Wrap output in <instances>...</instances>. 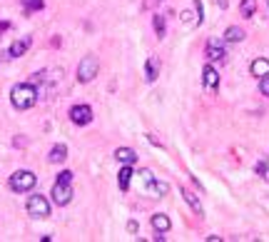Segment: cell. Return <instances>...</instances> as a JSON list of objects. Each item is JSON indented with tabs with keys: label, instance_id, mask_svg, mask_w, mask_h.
I'll list each match as a JSON object with an SVG mask.
<instances>
[{
	"label": "cell",
	"instance_id": "33",
	"mask_svg": "<svg viewBox=\"0 0 269 242\" xmlns=\"http://www.w3.org/2000/svg\"><path fill=\"white\" fill-rule=\"evenodd\" d=\"M267 5H269V0H267Z\"/></svg>",
	"mask_w": 269,
	"mask_h": 242
},
{
	"label": "cell",
	"instance_id": "21",
	"mask_svg": "<svg viewBox=\"0 0 269 242\" xmlns=\"http://www.w3.org/2000/svg\"><path fill=\"white\" fill-rule=\"evenodd\" d=\"M147 190H150V192H154V197H165V195L170 192V185H167V183H157V180H154V183L147 187Z\"/></svg>",
	"mask_w": 269,
	"mask_h": 242
},
{
	"label": "cell",
	"instance_id": "26",
	"mask_svg": "<svg viewBox=\"0 0 269 242\" xmlns=\"http://www.w3.org/2000/svg\"><path fill=\"white\" fill-rule=\"evenodd\" d=\"M180 20H182L185 25H190V23H194V20H192V13H190V10H185V13L180 15Z\"/></svg>",
	"mask_w": 269,
	"mask_h": 242
},
{
	"label": "cell",
	"instance_id": "3",
	"mask_svg": "<svg viewBox=\"0 0 269 242\" xmlns=\"http://www.w3.org/2000/svg\"><path fill=\"white\" fill-rule=\"evenodd\" d=\"M100 73V60L95 55H85L77 65V83H93Z\"/></svg>",
	"mask_w": 269,
	"mask_h": 242
},
{
	"label": "cell",
	"instance_id": "15",
	"mask_svg": "<svg viewBox=\"0 0 269 242\" xmlns=\"http://www.w3.org/2000/svg\"><path fill=\"white\" fill-rule=\"evenodd\" d=\"M157 75H160V60L157 57H147V63H145V80L154 83Z\"/></svg>",
	"mask_w": 269,
	"mask_h": 242
},
{
	"label": "cell",
	"instance_id": "13",
	"mask_svg": "<svg viewBox=\"0 0 269 242\" xmlns=\"http://www.w3.org/2000/svg\"><path fill=\"white\" fill-rule=\"evenodd\" d=\"M115 160L122 165H134L137 163V152L132 148H117L115 150Z\"/></svg>",
	"mask_w": 269,
	"mask_h": 242
},
{
	"label": "cell",
	"instance_id": "30",
	"mask_svg": "<svg viewBox=\"0 0 269 242\" xmlns=\"http://www.w3.org/2000/svg\"><path fill=\"white\" fill-rule=\"evenodd\" d=\"M127 230H130V232H137V223H134V220H130V223H127Z\"/></svg>",
	"mask_w": 269,
	"mask_h": 242
},
{
	"label": "cell",
	"instance_id": "5",
	"mask_svg": "<svg viewBox=\"0 0 269 242\" xmlns=\"http://www.w3.org/2000/svg\"><path fill=\"white\" fill-rule=\"evenodd\" d=\"M70 123L77 128H85L93 123V108L90 105H73L70 108Z\"/></svg>",
	"mask_w": 269,
	"mask_h": 242
},
{
	"label": "cell",
	"instance_id": "10",
	"mask_svg": "<svg viewBox=\"0 0 269 242\" xmlns=\"http://www.w3.org/2000/svg\"><path fill=\"white\" fill-rule=\"evenodd\" d=\"M180 192H182V197H185V203H187V205L192 207V212H194V215H199V217H202V215H205V207H202V203H199V197H197L194 192H190L187 187H182Z\"/></svg>",
	"mask_w": 269,
	"mask_h": 242
},
{
	"label": "cell",
	"instance_id": "4",
	"mask_svg": "<svg viewBox=\"0 0 269 242\" xmlns=\"http://www.w3.org/2000/svg\"><path fill=\"white\" fill-rule=\"evenodd\" d=\"M25 210H28V215L35 217V220H45V217H50V203H48L42 195H30Z\"/></svg>",
	"mask_w": 269,
	"mask_h": 242
},
{
	"label": "cell",
	"instance_id": "1",
	"mask_svg": "<svg viewBox=\"0 0 269 242\" xmlns=\"http://www.w3.org/2000/svg\"><path fill=\"white\" fill-rule=\"evenodd\" d=\"M38 88L33 83H20L10 90V103L15 110H30L35 103H38Z\"/></svg>",
	"mask_w": 269,
	"mask_h": 242
},
{
	"label": "cell",
	"instance_id": "8",
	"mask_svg": "<svg viewBox=\"0 0 269 242\" xmlns=\"http://www.w3.org/2000/svg\"><path fill=\"white\" fill-rule=\"evenodd\" d=\"M225 55H227V50H225L222 40H210L207 43V57H210L212 63H222Z\"/></svg>",
	"mask_w": 269,
	"mask_h": 242
},
{
	"label": "cell",
	"instance_id": "22",
	"mask_svg": "<svg viewBox=\"0 0 269 242\" xmlns=\"http://www.w3.org/2000/svg\"><path fill=\"white\" fill-rule=\"evenodd\" d=\"M194 20H197V25L205 23V8H202V0H194Z\"/></svg>",
	"mask_w": 269,
	"mask_h": 242
},
{
	"label": "cell",
	"instance_id": "17",
	"mask_svg": "<svg viewBox=\"0 0 269 242\" xmlns=\"http://www.w3.org/2000/svg\"><path fill=\"white\" fill-rule=\"evenodd\" d=\"M244 35H247V33H244L239 25H230V28L225 30V43H242Z\"/></svg>",
	"mask_w": 269,
	"mask_h": 242
},
{
	"label": "cell",
	"instance_id": "11",
	"mask_svg": "<svg viewBox=\"0 0 269 242\" xmlns=\"http://www.w3.org/2000/svg\"><path fill=\"white\" fill-rule=\"evenodd\" d=\"M65 160H68V145H65V143H58V145H53L50 155H48V163H53V165H60V163H65Z\"/></svg>",
	"mask_w": 269,
	"mask_h": 242
},
{
	"label": "cell",
	"instance_id": "23",
	"mask_svg": "<svg viewBox=\"0 0 269 242\" xmlns=\"http://www.w3.org/2000/svg\"><path fill=\"white\" fill-rule=\"evenodd\" d=\"M140 177H142V183H145V187H150V185L154 183L152 170H140Z\"/></svg>",
	"mask_w": 269,
	"mask_h": 242
},
{
	"label": "cell",
	"instance_id": "14",
	"mask_svg": "<svg viewBox=\"0 0 269 242\" xmlns=\"http://www.w3.org/2000/svg\"><path fill=\"white\" fill-rule=\"evenodd\" d=\"M250 73L254 75V77H264V75H269V60L267 57H257V60H252Z\"/></svg>",
	"mask_w": 269,
	"mask_h": 242
},
{
	"label": "cell",
	"instance_id": "29",
	"mask_svg": "<svg viewBox=\"0 0 269 242\" xmlns=\"http://www.w3.org/2000/svg\"><path fill=\"white\" fill-rule=\"evenodd\" d=\"M264 170H267V160H262V163H257V172H259V175H262Z\"/></svg>",
	"mask_w": 269,
	"mask_h": 242
},
{
	"label": "cell",
	"instance_id": "7",
	"mask_svg": "<svg viewBox=\"0 0 269 242\" xmlns=\"http://www.w3.org/2000/svg\"><path fill=\"white\" fill-rule=\"evenodd\" d=\"M30 45H33V37L30 35H23L18 37L10 48H8V57H20V55H25L28 50H30Z\"/></svg>",
	"mask_w": 269,
	"mask_h": 242
},
{
	"label": "cell",
	"instance_id": "25",
	"mask_svg": "<svg viewBox=\"0 0 269 242\" xmlns=\"http://www.w3.org/2000/svg\"><path fill=\"white\" fill-rule=\"evenodd\" d=\"M58 183H73V172L70 170H62L58 175Z\"/></svg>",
	"mask_w": 269,
	"mask_h": 242
},
{
	"label": "cell",
	"instance_id": "12",
	"mask_svg": "<svg viewBox=\"0 0 269 242\" xmlns=\"http://www.w3.org/2000/svg\"><path fill=\"white\" fill-rule=\"evenodd\" d=\"M132 175H134L132 165H122V168H120V175H117V185H120V190H122V192H127V190H130Z\"/></svg>",
	"mask_w": 269,
	"mask_h": 242
},
{
	"label": "cell",
	"instance_id": "18",
	"mask_svg": "<svg viewBox=\"0 0 269 242\" xmlns=\"http://www.w3.org/2000/svg\"><path fill=\"white\" fill-rule=\"evenodd\" d=\"M152 23H154V33H157V37L162 40V37H165V33H167V18H165L162 13H157Z\"/></svg>",
	"mask_w": 269,
	"mask_h": 242
},
{
	"label": "cell",
	"instance_id": "32",
	"mask_svg": "<svg viewBox=\"0 0 269 242\" xmlns=\"http://www.w3.org/2000/svg\"><path fill=\"white\" fill-rule=\"evenodd\" d=\"M262 177H264V180H267V183H269V168L264 170V172H262Z\"/></svg>",
	"mask_w": 269,
	"mask_h": 242
},
{
	"label": "cell",
	"instance_id": "31",
	"mask_svg": "<svg viewBox=\"0 0 269 242\" xmlns=\"http://www.w3.org/2000/svg\"><path fill=\"white\" fill-rule=\"evenodd\" d=\"M217 5H219L222 10H227V8H230V3H227V0H217Z\"/></svg>",
	"mask_w": 269,
	"mask_h": 242
},
{
	"label": "cell",
	"instance_id": "16",
	"mask_svg": "<svg viewBox=\"0 0 269 242\" xmlns=\"http://www.w3.org/2000/svg\"><path fill=\"white\" fill-rule=\"evenodd\" d=\"M152 227L154 232H170L172 223H170V217L165 212H157V215H152Z\"/></svg>",
	"mask_w": 269,
	"mask_h": 242
},
{
	"label": "cell",
	"instance_id": "28",
	"mask_svg": "<svg viewBox=\"0 0 269 242\" xmlns=\"http://www.w3.org/2000/svg\"><path fill=\"white\" fill-rule=\"evenodd\" d=\"M5 30H10V23H8V20H0V35H3Z\"/></svg>",
	"mask_w": 269,
	"mask_h": 242
},
{
	"label": "cell",
	"instance_id": "20",
	"mask_svg": "<svg viewBox=\"0 0 269 242\" xmlns=\"http://www.w3.org/2000/svg\"><path fill=\"white\" fill-rule=\"evenodd\" d=\"M45 8V0H23V10L25 13H38Z\"/></svg>",
	"mask_w": 269,
	"mask_h": 242
},
{
	"label": "cell",
	"instance_id": "2",
	"mask_svg": "<svg viewBox=\"0 0 269 242\" xmlns=\"http://www.w3.org/2000/svg\"><path fill=\"white\" fill-rule=\"evenodd\" d=\"M8 185H10L13 192H30L33 187L38 185V175L33 170H18V172L10 175Z\"/></svg>",
	"mask_w": 269,
	"mask_h": 242
},
{
	"label": "cell",
	"instance_id": "27",
	"mask_svg": "<svg viewBox=\"0 0 269 242\" xmlns=\"http://www.w3.org/2000/svg\"><path fill=\"white\" fill-rule=\"evenodd\" d=\"M157 3H162V0H145V3H142V10H150V8H154Z\"/></svg>",
	"mask_w": 269,
	"mask_h": 242
},
{
	"label": "cell",
	"instance_id": "19",
	"mask_svg": "<svg viewBox=\"0 0 269 242\" xmlns=\"http://www.w3.org/2000/svg\"><path fill=\"white\" fill-rule=\"evenodd\" d=\"M254 10H257V0H242L239 3V15L242 18H252Z\"/></svg>",
	"mask_w": 269,
	"mask_h": 242
},
{
	"label": "cell",
	"instance_id": "6",
	"mask_svg": "<svg viewBox=\"0 0 269 242\" xmlns=\"http://www.w3.org/2000/svg\"><path fill=\"white\" fill-rule=\"evenodd\" d=\"M70 200H73V185L70 183H55V187H53V203L58 207H65L70 205Z\"/></svg>",
	"mask_w": 269,
	"mask_h": 242
},
{
	"label": "cell",
	"instance_id": "9",
	"mask_svg": "<svg viewBox=\"0 0 269 242\" xmlns=\"http://www.w3.org/2000/svg\"><path fill=\"white\" fill-rule=\"evenodd\" d=\"M202 83H205L207 90H217V85H219V73H217L212 65H205V70H202Z\"/></svg>",
	"mask_w": 269,
	"mask_h": 242
},
{
	"label": "cell",
	"instance_id": "24",
	"mask_svg": "<svg viewBox=\"0 0 269 242\" xmlns=\"http://www.w3.org/2000/svg\"><path fill=\"white\" fill-rule=\"evenodd\" d=\"M259 93H262V95H267V97H269V75L259 77Z\"/></svg>",
	"mask_w": 269,
	"mask_h": 242
}]
</instances>
